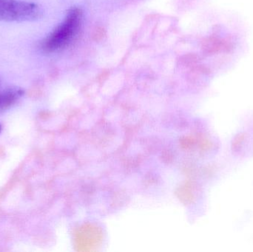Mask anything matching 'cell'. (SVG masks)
<instances>
[{
    "label": "cell",
    "mask_w": 253,
    "mask_h": 252,
    "mask_svg": "<svg viewBox=\"0 0 253 252\" xmlns=\"http://www.w3.org/2000/svg\"><path fill=\"white\" fill-rule=\"evenodd\" d=\"M82 20L83 13L80 9H70L63 22L42 41V50L46 53H56L68 46L78 34Z\"/></svg>",
    "instance_id": "1"
},
{
    "label": "cell",
    "mask_w": 253,
    "mask_h": 252,
    "mask_svg": "<svg viewBox=\"0 0 253 252\" xmlns=\"http://www.w3.org/2000/svg\"><path fill=\"white\" fill-rule=\"evenodd\" d=\"M42 16L40 6L22 0H0V21L31 22Z\"/></svg>",
    "instance_id": "2"
},
{
    "label": "cell",
    "mask_w": 253,
    "mask_h": 252,
    "mask_svg": "<svg viewBox=\"0 0 253 252\" xmlns=\"http://www.w3.org/2000/svg\"><path fill=\"white\" fill-rule=\"evenodd\" d=\"M24 91L18 87H10L0 91V110L7 109L17 102L22 96Z\"/></svg>",
    "instance_id": "3"
},
{
    "label": "cell",
    "mask_w": 253,
    "mask_h": 252,
    "mask_svg": "<svg viewBox=\"0 0 253 252\" xmlns=\"http://www.w3.org/2000/svg\"><path fill=\"white\" fill-rule=\"evenodd\" d=\"M0 132H1V126H0Z\"/></svg>",
    "instance_id": "4"
}]
</instances>
